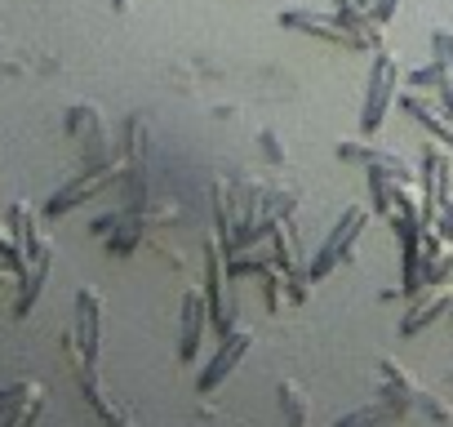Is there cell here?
<instances>
[{"label": "cell", "mask_w": 453, "mask_h": 427, "mask_svg": "<svg viewBox=\"0 0 453 427\" xmlns=\"http://www.w3.org/2000/svg\"><path fill=\"white\" fill-rule=\"evenodd\" d=\"M356 5H360L365 14H373V5H378V0H356Z\"/></svg>", "instance_id": "obj_14"}, {"label": "cell", "mask_w": 453, "mask_h": 427, "mask_svg": "<svg viewBox=\"0 0 453 427\" xmlns=\"http://www.w3.org/2000/svg\"><path fill=\"white\" fill-rule=\"evenodd\" d=\"M440 312H453V290H444V285H435V294H431L426 303H413V307H409V316L400 321V334H418V330L431 325V316H440Z\"/></svg>", "instance_id": "obj_9"}, {"label": "cell", "mask_w": 453, "mask_h": 427, "mask_svg": "<svg viewBox=\"0 0 453 427\" xmlns=\"http://www.w3.org/2000/svg\"><path fill=\"white\" fill-rule=\"evenodd\" d=\"M280 23H285V27H298V32H311V36H320V41H334V45H351V50H360V45H356V36H351V32H342L334 14H329V19H316V14L289 10V14H280Z\"/></svg>", "instance_id": "obj_7"}, {"label": "cell", "mask_w": 453, "mask_h": 427, "mask_svg": "<svg viewBox=\"0 0 453 427\" xmlns=\"http://www.w3.org/2000/svg\"><path fill=\"white\" fill-rule=\"evenodd\" d=\"M204 321H209L204 294H200V290H187V294H182V334H178V361H196V352H200V334H204Z\"/></svg>", "instance_id": "obj_5"}, {"label": "cell", "mask_w": 453, "mask_h": 427, "mask_svg": "<svg viewBox=\"0 0 453 427\" xmlns=\"http://www.w3.org/2000/svg\"><path fill=\"white\" fill-rule=\"evenodd\" d=\"M338 156H347V160H365V165H382L400 187H409L413 182V169H409V160H400L395 151H373V147H356V143H342L338 147Z\"/></svg>", "instance_id": "obj_8"}, {"label": "cell", "mask_w": 453, "mask_h": 427, "mask_svg": "<svg viewBox=\"0 0 453 427\" xmlns=\"http://www.w3.org/2000/svg\"><path fill=\"white\" fill-rule=\"evenodd\" d=\"M76 343H81V365H85V378L98 361V343H103V303L94 290H81L76 294Z\"/></svg>", "instance_id": "obj_4"}, {"label": "cell", "mask_w": 453, "mask_h": 427, "mask_svg": "<svg viewBox=\"0 0 453 427\" xmlns=\"http://www.w3.org/2000/svg\"><path fill=\"white\" fill-rule=\"evenodd\" d=\"M395 10H400V0H378V5H373V19H378V23H391Z\"/></svg>", "instance_id": "obj_13"}, {"label": "cell", "mask_w": 453, "mask_h": 427, "mask_svg": "<svg viewBox=\"0 0 453 427\" xmlns=\"http://www.w3.org/2000/svg\"><path fill=\"white\" fill-rule=\"evenodd\" d=\"M36 414H41V396L32 392V400H27L14 418H5V427H32V423H36Z\"/></svg>", "instance_id": "obj_12"}, {"label": "cell", "mask_w": 453, "mask_h": 427, "mask_svg": "<svg viewBox=\"0 0 453 427\" xmlns=\"http://www.w3.org/2000/svg\"><path fill=\"white\" fill-rule=\"evenodd\" d=\"M250 343H254V330H226V334H222V343H218V352H213V356H209V365L200 369V392H213L226 374H232V369L245 361Z\"/></svg>", "instance_id": "obj_3"}, {"label": "cell", "mask_w": 453, "mask_h": 427, "mask_svg": "<svg viewBox=\"0 0 453 427\" xmlns=\"http://www.w3.org/2000/svg\"><path fill=\"white\" fill-rule=\"evenodd\" d=\"M280 405H285V414H289L294 427H307V400H303V392L294 383H280Z\"/></svg>", "instance_id": "obj_10"}, {"label": "cell", "mask_w": 453, "mask_h": 427, "mask_svg": "<svg viewBox=\"0 0 453 427\" xmlns=\"http://www.w3.org/2000/svg\"><path fill=\"white\" fill-rule=\"evenodd\" d=\"M395 81H400V67L391 54H378L373 58V72H369V89H365V112H360V125L365 134L382 129L387 120V107L395 103Z\"/></svg>", "instance_id": "obj_2"}, {"label": "cell", "mask_w": 453, "mask_h": 427, "mask_svg": "<svg viewBox=\"0 0 453 427\" xmlns=\"http://www.w3.org/2000/svg\"><path fill=\"white\" fill-rule=\"evenodd\" d=\"M400 107H404V112H409V116H413V120L426 129V134H435L440 143H449V147H453V116H449L444 107H435L422 89L404 94V98H400Z\"/></svg>", "instance_id": "obj_6"}, {"label": "cell", "mask_w": 453, "mask_h": 427, "mask_svg": "<svg viewBox=\"0 0 453 427\" xmlns=\"http://www.w3.org/2000/svg\"><path fill=\"white\" fill-rule=\"evenodd\" d=\"M365 223H369V209H365V205H347V209H342V219L334 223V232L325 237V245L316 250L307 276H311V281H325L338 263H347L351 250H356V241H360V232H365Z\"/></svg>", "instance_id": "obj_1"}, {"label": "cell", "mask_w": 453, "mask_h": 427, "mask_svg": "<svg viewBox=\"0 0 453 427\" xmlns=\"http://www.w3.org/2000/svg\"><path fill=\"white\" fill-rule=\"evenodd\" d=\"M444 81H449V76H444V63H440V58L413 72V89H422V94H426V89H444Z\"/></svg>", "instance_id": "obj_11"}]
</instances>
